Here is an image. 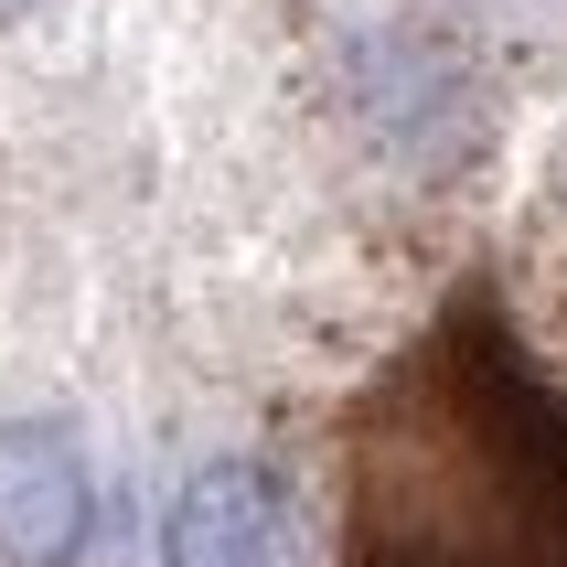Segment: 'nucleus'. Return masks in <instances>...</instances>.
Returning <instances> with one entry per match:
<instances>
[{
  "label": "nucleus",
  "mask_w": 567,
  "mask_h": 567,
  "mask_svg": "<svg viewBox=\"0 0 567 567\" xmlns=\"http://www.w3.org/2000/svg\"><path fill=\"white\" fill-rule=\"evenodd\" d=\"M161 567H311L289 482L257 461H204L161 514Z\"/></svg>",
  "instance_id": "f257e3e1"
},
{
  "label": "nucleus",
  "mask_w": 567,
  "mask_h": 567,
  "mask_svg": "<svg viewBox=\"0 0 567 567\" xmlns=\"http://www.w3.org/2000/svg\"><path fill=\"white\" fill-rule=\"evenodd\" d=\"M96 536V472L54 417H0V567H75Z\"/></svg>",
  "instance_id": "f03ea898"
},
{
  "label": "nucleus",
  "mask_w": 567,
  "mask_h": 567,
  "mask_svg": "<svg viewBox=\"0 0 567 567\" xmlns=\"http://www.w3.org/2000/svg\"><path fill=\"white\" fill-rule=\"evenodd\" d=\"M22 11H32V0H0V22H22Z\"/></svg>",
  "instance_id": "7ed1b4c3"
}]
</instances>
